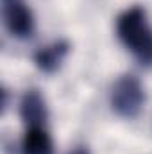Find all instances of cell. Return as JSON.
Masks as SVG:
<instances>
[{"mask_svg": "<svg viewBox=\"0 0 152 154\" xmlns=\"http://www.w3.org/2000/svg\"><path fill=\"white\" fill-rule=\"evenodd\" d=\"M116 32L122 43L145 65H152V27L147 22V14L141 7H131L120 14L116 22Z\"/></svg>", "mask_w": 152, "mask_h": 154, "instance_id": "cell-1", "label": "cell"}, {"mask_svg": "<svg viewBox=\"0 0 152 154\" xmlns=\"http://www.w3.org/2000/svg\"><path fill=\"white\" fill-rule=\"evenodd\" d=\"M145 102V93L141 82L134 75H122L116 79L111 90V106L123 118L136 116Z\"/></svg>", "mask_w": 152, "mask_h": 154, "instance_id": "cell-2", "label": "cell"}, {"mask_svg": "<svg viewBox=\"0 0 152 154\" xmlns=\"http://www.w3.org/2000/svg\"><path fill=\"white\" fill-rule=\"evenodd\" d=\"M4 22L7 31L14 38H29L34 31V16L32 11L22 0H5L4 7Z\"/></svg>", "mask_w": 152, "mask_h": 154, "instance_id": "cell-3", "label": "cell"}, {"mask_svg": "<svg viewBox=\"0 0 152 154\" xmlns=\"http://www.w3.org/2000/svg\"><path fill=\"white\" fill-rule=\"evenodd\" d=\"M20 116L23 122L32 127V125H43L47 120V106L38 90H29L20 102Z\"/></svg>", "mask_w": 152, "mask_h": 154, "instance_id": "cell-4", "label": "cell"}, {"mask_svg": "<svg viewBox=\"0 0 152 154\" xmlns=\"http://www.w3.org/2000/svg\"><path fill=\"white\" fill-rule=\"evenodd\" d=\"M54 145L50 134L43 125H32L25 131L22 140V154H52Z\"/></svg>", "mask_w": 152, "mask_h": 154, "instance_id": "cell-5", "label": "cell"}, {"mask_svg": "<svg viewBox=\"0 0 152 154\" xmlns=\"http://www.w3.org/2000/svg\"><path fill=\"white\" fill-rule=\"evenodd\" d=\"M66 52H68V43L66 41H56V43H52L48 47H43V48H39L38 52H36V56H34L36 66L41 72L50 74V72H54V70L59 68V65L65 59Z\"/></svg>", "mask_w": 152, "mask_h": 154, "instance_id": "cell-6", "label": "cell"}, {"mask_svg": "<svg viewBox=\"0 0 152 154\" xmlns=\"http://www.w3.org/2000/svg\"><path fill=\"white\" fill-rule=\"evenodd\" d=\"M70 154H88V149H84V147H77V149H74Z\"/></svg>", "mask_w": 152, "mask_h": 154, "instance_id": "cell-7", "label": "cell"}]
</instances>
